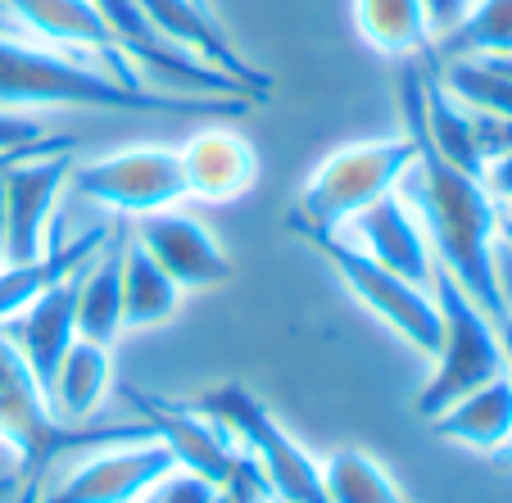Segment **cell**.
<instances>
[{"label":"cell","instance_id":"3","mask_svg":"<svg viewBox=\"0 0 512 503\" xmlns=\"http://www.w3.org/2000/svg\"><path fill=\"white\" fill-rule=\"evenodd\" d=\"M132 445V440H155L145 422L118 426H73L59 422L46 404V390L23 363V354L0 331V445L19 454V503H41V476L64 454H87L100 445Z\"/></svg>","mask_w":512,"mask_h":503},{"label":"cell","instance_id":"17","mask_svg":"<svg viewBox=\"0 0 512 503\" xmlns=\"http://www.w3.org/2000/svg\"><path fill=\"white\" fill-rule=\"evenodd\" d=\"M431 431L454 445L481 449V454L512 445V377L503 372V377L485 381L481 390L463 395L458 404H449L440 417H431Z\"/></svg>","mask_w":512,"mask_h":503},{"label":"cell","instance_id":"31","mask_svg":"<svg viewBox=\"0 0 512 503\" xmlns=\"http://www.w3.org/2000/svg\"><path fill=\"white\" fill-rule=\"evenodd\" d=\"M10 490H14V481L10 476H0V499H10Z\"/></svg>","mask_w":512,"mask_h":503},{"label":"cell","instance_id":"33","mask_svg":"<svg viewBox=\"0 0 512 503\" xmlns=\"http://www.w3.org/2000/svg\"><path fill=\"white\" fill-rule=\"evenodd\" d=\"M218 503H232V494H227V490H223V494H218Z\"/></svg>","mask_w":512,"mask_h":503},{"label":"cell","instance_id":"1","mask_svg":"<svg viewBox=\"0 0 512 503\" xmlns=\"http://www.w3.org/2000/svg\"><path fill=\"white\" fill-rule=\"evenodd\" d=\"M399 195H404L408 209L417 213V223H422L426 241H431L435 263L458 281V291H463L494 327H503L512 313L499 295V281H494L499 204L485 191V182L463 173V168H454L449 159H440L426 141H417V164L404 173Z\"/></svg>","mask_w":512,"mask_h":503},{"label":"cell","instance_id":"19","mask_svg":"<svg viewBox=\"0 0 512 503\" xmlns=\"http://www.w3.org/2000/svg\"><path fill=\"white\" fill-rule=\"evenodd\" d=\"M123 236L109 232L100 254L78 272V340L114 349L123 331Z\"/></svg>","mask_w":512,"mask_h":503},{"label":"cell","instance_id":"38","mask_svg":"<svg viewBox=\"0 0 512 503\" xmlns=\"http://www.w3.org/2000/svg\"><path fill=\"white\" fill-rule=\"evenodd\" d=\"M272 503H277V499H272Z\"/></svg>","mask_w":512,"mask_h":503},{"label":"cell","instance_id":"21","mask_svg":"<svg viewBox=\"0 0 512 503\" xmlns=\"http://www.w3.org/2000/svg\"><path fill=\"white\" fill-rule=\"evenodd\" d=\"M177 304L182 291L173 286V277L141 245H123V327H159L177 313Z\"/></svg>","mask_w":512,"mask_h":503},{"label":"cell","instance_id":"29","mask_svg":"<svg viewBox=\"0 0 512 503\" xmlns=\"http://www.w3.org/2000/svg\"><path fill=\"white\" fill-rule=\"evenodd\" d=\"M227 494H232V503H272V490H268V481H263V472H259L254 458H245V467L232 476Z\"/></svg>","mask_w":512,"mask_h":503},{"label":"cell","instance_id":"6","mask_svg":"<svg viewBox=\"0 0 512 503\" xmlns=\"http://www.w3.org/2000/svg\"><path fill=\"white\" fill-rule=\"evenodd\" d=\"M290 232L300 236L304 245H313V250L340 272L349 295L368 313H377L399 340H408V345L426 358L440 349V304H435V295L426 291V286H413V281H404L399 272L381 268V263L368 259L345 232H318V227H290Z\"/></svg>","mask_w":512,"mask_h":503},{"label":"cell","instance_id":"8","mask_svg":"<svg viewBox=\"0 0 512 503\" xmlns=\"http://www.w3.org/2000/svg\"><path fill=\"white\" fill-rule=\"evenodd\" d=\"M73 173V150L14 159L0 173V200H5V236H0V263H28L46 254L55 204Z\"/></svg>","mask_w":512,"mask_h":503},{"label":"cell","instance_id":"28","mask_svg":"<svg viewBox=\"0 0 512 503\" xmlns=\"http://www.w3.org/2000/svg\"><path fill=\"white\" fill-rule=\"evenodd\" d=\"M417 5H422L426 28H431L435 41L445 37V32H454L467 19V10H472V0H417Z\"/></svg>","mask_w":512,"mask_h":503},{"label":"cell","instance_id":"15","mask_svg":"<svg viewBox=\"0 0 512 503\" xmlns=\"http://www.w3.org/2000/svg\"><path fill=\"white\" fill-rule=\"evenodd\" d=\"M0 331L10 336V345L23 354V363H28L32 377L46 390V381H50V372L59 368L64 349L78 340V272L64 277L59 286H50L41 300H32L19 318H10Z\"/></svg>","mask_w":512,"mask_h":503},{"label":"cell","instance_id":"32","mask_svg":"<svg viewBox=\"0 0 512 503\" xmlns=\"http://www.w3.org/2000/svg\"><path fill=\"white\" fill-rule=\"evenodd\" d=\"M14 28V19H10V14H0V32H10Z\"/></svg>","mask_w":512,"mask_h":503},{"label":"cell","instance_id":"7","mask_svg":"<svg viewBox=\"0 0 512 503\" xmlns=\"http://www.w3.org/2000/svg\"><path fill=\"white\" fill-rule=\"evenodd\" d=\"M68 186L87 200L105 204L118 213H159L186 200V173H182V150L177 146H127L114 155H96L87 164L73 159Z\"/></svg>","mask_w":512,"mask_h":503},{"label":"cell","instance_id":"26","mask_svg":"<svg viewBox=\"0 0 512 503\" xmlns=\"http://www.w3.org/2000/svg\"><path fill=\"white\" fill-rule=\"evenodd\" d=\"M472 141H476V155H481V164H494V159L512 155V118L481 114V109H472Z\"/></svg>","mask_w":512,"mask_h":503},{"label":"cell","instance_id":"14","mask_svg":"<svg viewBox=\"0 0 512 503\" xmlns=\"http://www.w3.org/2000/svg\"><path fill=\"white\" fill-rule=\"evenodd\" d=\"M177 150H182L186 195H200L209 204L241 200L254 186V177H259V155L232 127H204Z\"/></svg>","mask_w":512,"mask_h":503},{"label":"cell","instance_id":"4","mask_svg":"<svg viewBox=\"0 0 512 503\" xmlns=\"http://www.w3.org/2000/svg\"><path fill=\"white\" fill-rule=\"evenodd\" d=\"M417 164L413 136H381V141H354L327 155L304 182L300 204L290 209L286 227H318V232H345L368 204L399 191L404 173Z\"/></svg>","mask_w":512,"mask_h":503},{"label":"cell","instance_id":"27","mask_svg":"<svg viewBox=\"0 0 512 503\" xmlns=\"http://www.w3.org/2000/svg\"><path fill=\"white\" fill-rule=\"evenodd\" d=\"M46 141L41 123L32 114H14V109H0V150H19V146H37Z\"/></svg>","mask_w":512,"mask_h":503},{"label":"cell","instance_id":"24","mask_svg":"<svg viewBox=\"0 0 512 503\" xmlns=\"http://www.w3.org/2000/svg\"><path fill=\"white\" fill-rule=\"evenodd\" d=\"M445 91L467 109H481V114H499L512 118V73L485 64V59H445V68L435 64Z\"/></svg>","mask_w":512,"mask_h":503},{"label":"cell","instance_id":"11","mask_svg":"<svg viewBox=\"0 0 512 503\" xmlns=\"http://www.w3.org/2000/svg\"><path fill=\"white\" fill-rule=\"evenodd\" d=\"M136 245L173 277L177 291H209V286H223L232 277V259L209 236V227L195 223L191 213L177 209L145 213Z\"/></svg>","mask_w":512,"mask_h":503},{"label":"cell","instance_id":"37","mask_svg":"<svg viewBox=\"0 0 512 503\" xmlns=\"http://www.w3.org/2000/svg\"><path fill=\"white\" fill-rule=\"evenodd\" d=\"M0 449H5V445H0Z\"/></svg>","mask_w":512,"mask_h":503},{"label":"cell","instance_id":"36","mask_svg":"<svg viewBox=\"0 0 512 503\" xmlns=\"http://www.w3.org/2000/svg\"><path fill=\"white\" fill-rule=\"evenodd\" d=\"M0 14H5V10H0Z\"/></svg>","mask_w":512,"mask_h":503},{"label":"cell","instance_id":"18","mask_svg":"<svg viewBox=\"0 0 512 503\" xmlns=\"http://www.w3.org/2000/svg\"><path fill=\"white\" fill-rule=\"evenodd\" d=\"M109 381H114V349L91 345V340H73L59 358V368L46 381V404L59 422L82 426L100 408Z\"/></svg>","mask_w":512,"mask_h":503},{"label":"cell","instance_id":"22","mask_svg":"<svg viewBox=\"0 0 512 503\" xmlns=\"http://www.w3.org/2000/svg\"><path fill=\"white\" fill-rule=\"evenodd\" d=\"M512 55V0H472L467 19L440 37V59Z\"/></svg>","mask_w":512,"mask_h":503},{"label":"cell","instance_id":"30","mask_svg":"<svg viewBox=\"0 0 512 503\" xmlns=\"http://www.w3.org/2000/svg\"><path fill=\"white\" fill-rule=\"evenodd\" d=\"M481 182H485V191L494 195V204H512V155H503V159H494V164H485V173H481Z\"/></svg>","mask_w":512,"mask_h":503},{"label":"cell","instance_id":"12","mask_svg":"<svg viewBox=\"0 0 512 503\" xmlns=\"http://www.w3.org/2000/svg\"><path fill=\"white\" fill-rule=\"evenodd\" d=\"M345 232H354L349 241L368 254V259H377L381 268L399 272L404 281H413V286H426V291H431V277H435L431 241H426L417 213L408 209V200L399 191H390L386 200L368 204V209L358 213Z\"/></svg>","mask_w":512,"mask_h":503},{"label":"cell","instance_id":"25","mask_svg":"<svg viewBox=\"0 0 512 503\" xmlns=\"http://www.w3.org/2000/svg\"><path fill=\"white\" fill-rule=\"evenodd\" d=\"M218 494H223V485H213L209 476L173 467L164 481H155L145 490V503H218Z\"/></svg>","mask_w":512,"mask_h":503},{"label":"cell","instance_id":"2","mask_svg":"<svg viewBox=\"0 0 512 503\" xmlns=\"http://www.w3.org/2000/svg\"><path fill=\"white\" fill-rule=\"evenodd\" d=\"M0 109H114V114H195V109H250V100L173 96L132 87L109 68H87L55 50L28 46L19 32H0Z\"/></svg>","mask_w":512,"mask_h":503},{"label":"cell","instance_id":"9","mask_svg":"<svg viewBox=\"0 0 512 503\" xmlns=\"http://www.w3.org/2000/svg\"><path fill=\"white\" fill-rule=\"evenodd\" d=\"M118 395L141 413V422L150 426V436L177 458V467L186 472H200L209 476L213 485H232V476L245 467V449L232 440L227 426H218L209 413L200 408H186V404H173V399H159L141 386H123Z\"/></svg>","mask_w":512,"mask_h":503},{"label":"cell","instance_id":"34","mask_svg":"<svg viewBox=\"0 0 512 503\" xmlns=\"http://www.w3.org/2000/svg\"><path fill=\"white\" fill-rule=\"evenodd\" d=\"M136 503H145V494H141V499H136Z\"/></svg>","mask_w":512,"mask_h":503},{"label":"cell","instance_id":"23","mask_svg":"<svg viewBox=\"0 0 512 503\" xmlns=\"http://www.w3.org/2000/svg\"><path fill=\"white\" fill-rule=\"evenodd\" d=\"M322 494L327 503H404L390 472L363 449H336L322 463Z\"/></svg>","mask_w":512,"mask_h":503},{"label":"cell","instance_id":"5","mask_svg":"<svg viewBox=\"0 0 512 503\" xmlns=\"http://www.w3.org/2000/svg\"><path fill=\"white\" fill-rule=\"evenodd\" d=\"M431 295L440 304V349L431 354L426 386L417 390V413L426 422L440 417L449 404H458L463 395L481 390L485 381L508 372L499 327L458 291V281L440 263H435V277H431Z\"/></svg>","mask_w":512,"mask_h":503},{"label":"cell","instance_id":"35","mask_svg":"<svg viewBox=\"0 0 512 503\" xmlns=\"http://www.w3.org/2000/svg\"><path fill=\"white\" fill-rule=\"evenodd\" d=\"M508 223H512V213H508Z\"/></svg>","mask_w":512,"mask_h":503},{"label":"cell","instance_id":"20","mask_svg":"<svg viewBox=\"0 0 512 503\" xmlns=\"http://www.w3.org/2000/svg\"><path fill=\"white\" fill-rule=\"evenodd\" d=\"M354 23L381 55H426L435 41L417 0H354Z\"/></svg>","mask_w":512,"mask_h":503},{"label":"cell","instance_id":"13","mask_svg":"<svg viewBox=\"0 0 512 503\" xmlns=\"http://www.w3.org/2000/svg\"><path fill=\"white\" fill-rule=\"evenodd\" d=\"M0 10L46 41H59V46H73V50H91V55L105 59V68L114 78L132 82V87H145V78L123 59L114 32L105 28V19L96 14L91 0H0Z\"/></svg>","mask_w":512,"mask_h":503},{"label":"cell","instance_id":"10","mask_svg":"<svg viewBox=\"0 0 512 503\" xmlns=\"http://www.w3.org/2000/svg\"><path fill=\"white\" fill-rule=\"evenodd\" d=\"M177 467L159 440H132V445H114L91 454L78 463L41 503H136L155 481H164Z\"/></svg>","mask_w":512,"mask_h":503},{"label":"cell","instance_id":"16","mask_svg":"<svg viewBox=\"0 0 512 503\" xmlns=\"http://www.w3.org/2000/svg\"><path fill=\"white\" fill-rule=\"evenodd\" d=\"M105 241H109V227H91L82 236H59V227H50L46 254H37L28 263H0V327L10 318H19L32 300H41L50 286H59L64 277L87 268Z\"/></svg>","mask_w":512,"mask_h":503}]
</instances>
